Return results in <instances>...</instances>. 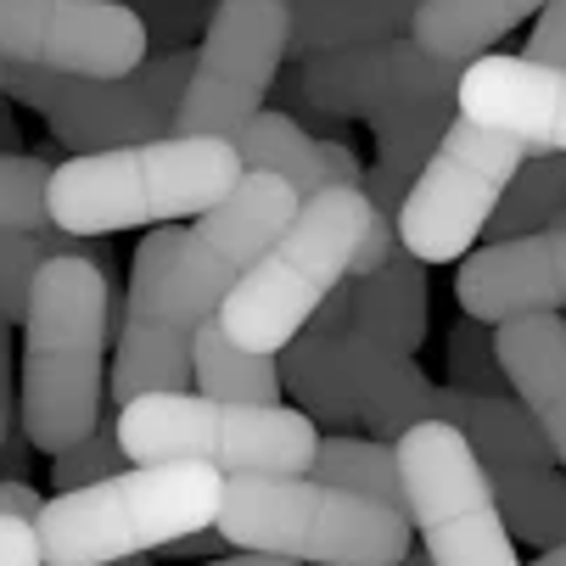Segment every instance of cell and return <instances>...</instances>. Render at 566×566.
<instances>
[{
	"label": "cell",
	"mask_w": 566,
	"mask_h": 566,
	"mask_svg": "<svg viewBox=\"0 0 566 566\" xmlns=\"http://www.w3.org/2000/svg\"><path fill=\"white\" fill-rule=\"evenodd\" d=\"M113 286L102 259H45L23 303L18 432L34 454H62L91 438L107 403Z\"/></svg>",
	"instance_id": "cell-1"
},
{
	"label": "cell",
	"mask_w": 566,
	"mask_h": 566,
	"mask_svg": "<svg viewBox=\"0 0 566 566\" xmlns=\"http://www.w3.org/2000/svg\"><path fill=\"white\" fill-rule=\"evenodd\" d=\"M241 157L213 135H164L96 157H62L45 180L51 230L91 241L135 224H180L202 219L241 186Z\"/></svg>",
	"instance_id": "cell-2"
},
{
	"label": "cell",
	"mask_w": 566,
	"mask_h": 566,
	"mask_svg": "<svg viewBox=\"0 0 566 566\" xmlns=\"http://www.w3.org/2000/svg\"><path fill=\"white\" fill-rule=\"evenodd\" d=\"M297 191L270 175H241V186L208 208L191 230L157 224L146 230L140 253L129 264V326L157 332H197L219 314L230 286L253 270V259L292 224Z\"/></svg>",
	"instance_id": "cell-3"
},
{
	"label": "cell",
	"mask_w": 566,
	"mask_h": 566,
	"mask_svg": "<svg viewBox=\"0 0 566 566\" xmlns=\"http://www.w3.org/2000/svg\"><path fill=\"white\" fill-rule=\"evenodd\" d=\"M224 476L208 465H124L91 489L40 505L34 538L45 566H118L208 533Z\"/></svg>",
	"instance_id": "cell-4"
},
{
	"label": "cell",
	"mask_w": 566,
	"mask_h": 566,
	"mask_svg": "<svg viewBox=\"0 0 566 566\" xmlns=\"http://www.w3.org/2000/svg\"><path fill=\"white\" fill-rule=\"evenodd\" d=\"M213 533L241 555L292 566H398L416 549L398 511L337 494L314 476H224Z\"/></svg>",
	"instance_id": "cell-5"
},
{
	"label": "cell",
	"mask_w": 566,
	"mask_h": 566,
	"mask_svg": "<svg viewBox=\"0 0 566 566\" xmlns=\"http://www.w3.org/2000/svg\"><path fill=\"white\" fill-rule=\"evenodd\" d=\"M365 224H370L365 191L332 186V191H314L308 202H297L292 224L253 259V270L230 286V297L213 314V326L235 348L275 359L314 319V308L348 281L354 253L365 241Z\"/></svg>",
	"instance_id": "cell-6"
},
{
	"label": "cell",
	"mask_w": 566,
	"mask_h": 566,
	"mask_svg": "<svg viewBox=\"0 0 566 566\" xmlns=\"http://www.w3.org/2000/svg\"><path fill=\"white\" fill-rule=\"evenodd\" d=\"M129 465H208L219 476H308L319 432L286 403H213L197 392H151L113 410Z\"/></svg>",
	"instance_id": "cell-7"
},
{
	"label": "cell",
	"mask_w": 566,
	"mask_h": 566,
	"mask_svg": "<svg viewBox=\"0 0 566 566\" xmlns=\"http://www.w3.org/2000/svg\"><path fill=\"white\" fill-rule=\"evenodd\" d=\"M403 522L421 533L427 566H522L516 538L500 522L494 482L443 421H421L392 443Z\"/></svg>",
	"instance_id": "cell-8"
},
{
	"label": "cell",
	"mask_w": 566,
	"mask_h": 566,
	"mask_svg": "<svg viewBox=\"0 0 566 566\" xmlns=\"http://www.w3.org/2000/svg\"><path fill=\"white\" fill-rule=\"evenodd\" d=\"M191 78V51H157L124 78H62L40 67H7V91L23 107H40L67 157H96L175 129Z\"/></svg>",
	"instance_id": "cell-9"
},
{
	"label": "cell",
	"mask_w": 566,
	"mask_h": 566,
	"mask_svg": "<svg viewBox=\"0 0 566 566\" xmlns=\"http://www.w3.org/2000/svg\"><path fill=\"white\" fill-rule=\"evenodd\" d=\"M527 164V151L471 118H454L427 157V169L410 180L398 202V253L416 264L465 259L471 241L489 230L511 175Z\"/></svg>",
	"instance_id": "cell-10"
},
{
	"label": "cell",
	"mask_w": 566,
	"mask_h": 566,
	"mask_svg": "<svg viewBox=\"0 0 566 566\" xmlns=\"http://www.w3.org/2000/svg\"><path fill=\"white\" fill-rule=\"evenodd\" d=\"M286 0H219L202 29V45L191 51V78L169 135L230 140L248 118H259L286 62Z\"/></svg>",
	"instance_id": "cell-11"
},
{
	"label": "cell",
	"mask_w": 566,
	"mask_h": 566,
	"mask_svg": "<svg viewBox=\"0 0 566 566\" xmlns=\"http://www.w3.org/2000/svg\"><path fill=\"white\" fill-rule=\"evenodd\" d=\"M151 56L118 0H0V62L62 78H124Z\"/></svg>",
	"instance_id": "cell-12"
},
{
	"label": "cell",
	"mask_w": 566,
	"mask_h": 566,
	"mask_svg": "<svg viewBox=\"0 0 566 566\" xmlns=\"http://www.w3.org/2000/svg\"><path fill=\"white\" fill-rule=\"evenodd\" d=\"M460 67L427 56L416 40H376L297 62V102L319 118H387L403 107L449 102Z\"/></svg>",
	"instance_id": "cell-13"
},
{
	"label": "cell",
	"mask_w": 566,
	"mask_h": 566,
	"mask_svg": "<svg viewBox=\"0 0 566 566\" xmlns=\"http://www.w3.org/2000/svg\"><path fill=\"white\" fill-rule=\"evenodd\" d=\"M454 297L476 326H505L522 314L566 308V230H533L511 241H489L482 253L460 259Z\"/></svg>",
	"instance_id": "cell-14"
},
{
	"label": "cell",
	"mask_w": 566,
	"mask_h": 566,
	"mask_svg": "<svg viewBox=\"0 0 566 566\" xmlns=\"http://www.w3.org/2000/svg\"><path fill=\"white\" fill-rule=\"evenodd\" d=\"M454 113L516 140L522 151L566 157V73L527 56H476L460 67Z\"/></svg>",
	"instance_id": "cell-15"
},
{
	"label": "cell",
	"mask_w": 566,
	"mask_h": 566,
	"mask_svg": "<svg viewBox=\"0 0 566 566\" xmlns=\"http://www.w3.org/2000/svg\"><path fill=\"white\" fill-rule=\"evenodd\" d=\"M494 354L505 387L544 432L560 476H566V319L560 314H522L494 326Z\"/></svg>",
	"instance_id": "cell-16"
},
{
	"label": "cell",
	"mask_w": 566,
	"mask_h": 566,
	"mask_svg": "<svg viewBox=\"0 0 566 566\" xmlns=\"http://www.w3.org/2000/svg\"><path fill=\"white\" fill-rule=\"evenodd\" d=\"M348 332V292H332L314 308L308 326L275 354L281 392L297 398V416L319 427H359V403H354V376L343 354Z\"/></svg>",
	"instance_id": "cell-17"
},
{
	"label": "cell",
	"mask_w": 566,
	"mask_h": 566,
	"mask_svg": "<svg viewBox=\"0 0 566 566\" xmlns=\"http://www.w3.org/2000/svg\"><path fill=\"white\" fill-rule=\"evenodd\" d=\"M348 337L392 354V359H416L427 343V264L410 253H392L376 275L348 286Z\"/></svg>",
	"instance_id": "cell-18"
},
{
	"label": "cell",
	"mask_w": 566,
	"mask_h": 566,
	"mask_svg": "<svg viewBox=\"0 0 566 566\" xmlns=\"http://www.w3.org/2000/svg\"><path fill=\"white\" fill-rule=\"evenodd\" d=\"M432 421L454 427L489 476H505V471H555V454H549L544 432L533 427V416L522 410L511 392L505 398H471V392L438 387Z\"/></svg>",
	"instance_id": "cell-19"
},
{
	"label": "cell",
	"mask_w": 566,
	"mask_h": 566,
	"mask_svg": "<svg viewBox=\"0 0 566 566\" xmlns=\"http://www.w3.org/2000/svg\"><path fill=\"white\" fill-rule=\"evenodd\" d=\"M343 354H348V376H354V403H359V421L370 432H381V443H398L410 427L432 421V376L416 359H392L376 354L365 343H354L343 332Z\"/></svg>",
	"instance_id": "cell-20"
},
{
	"label": "cell",
	"mask_w": 566,
	"mask_h": 566,
	"mask_svg": "<svg viewBox=\"0 0 566 566\" xmlns=\"http://www.w3.org/2000/svg\"><path fill=\"white\" fill-rule=\"evenodd\" d=\"M454 96L449 102H427V107H403V113H387V118H370V135H376V164L365 169L359 191L376 213H392L398 224V202L410 191V180L427 169V157L438 151L443 129L454 124Z\"/></svg>",
	"instance_id": "cell-21"
},
{
	"label": "cell",
	"mask_w": 566,
	"mask_h": 566,
	"mask_svg": "<svg viewBox=\"0 0 566 566\" xmlns=\"http://www.w3.org/2000/svg\"><path fill=\"white\" fill-rule=\"evenodd\" d=\"M538 7L544 0H421V12L410 18V40L427 56L465 67L476 56H494V40L511 34Z\"/></svg>",
	"instance_id": "cell-22"
},
{
	"label": "cell",
	"mask_w": 566,
	"mask_h": 566,
	"mask_svg": "<svg viewBox=\"0 0 566 566\" xmlns=\"http://www.w3.org/2000/svg\"><path fill=\"white\" fill-rule=\"evenodd\" d=\"M191 387H197V398H213V403H253V410L281 403L275 359L235 348L213 319H202L191 337Z\"/></svg>",
	"instance_id": "cell-23"
},
{
	"label": "cell",
	"mask_w": 566,
	"mask_h": 566,
	"mask_svg": "<svg viewBox=\"0 0 566 566\" xmlns=\"http://www.w3.org/2000/svg\"><path fill=\"white\" fill-rule=\"evenodd\" d=\"M197 337V332H191ZM191 337L186 332H157V326H118V354L107 370V398H151V392H186L191 387Z\"/></svg>",
	"instance_id": "cell-24"
},
{
	"label": "cell",
	"mask_w": 566,
	"mask_h": 566,
	"mask_svg": "<svg viewBox=\"0 0 566 566\" xmlns=\"http://www.w3.org/2000/svg\"><path fill=\"white\" fill-rule=\"evenodd\" d=\"M230 151L241 157L248 175H270V180H286L297 191V202H308L314 191H326V175H319V151L314 140L286 118V113H259L248 118L235 135H230Z\"/></svg>",
	"instance_id": "cell-25"
},
{
	"label": "cell",
	"mask_w": 566,
	"mask_h": 566,
	"mask_svg": "<svg viewBox=\"0 0 566 566\" xmlns=\"http://www.w3.org/2000/svg\"><path fill=\"white\" fill-rule=\"evenodd\" d=\"M308 476H314V482H326V489H337V494H354V500H370V505L403 516L398 460H392V443H381V438L326 432V438H319V449H314Z\"/></svg>",
	"instance_id": "cell-26"
},
{
	"label": "cell",
	"mask_w": 566,
	"mask_h": 566,
	"mask_svg": "<svg viewBox=\"0 0 566 566\" xmlns=\"http://www.w3.org/2000/svg\"><path fill=\"white\" fill-rule=\"evenodd\" d=\"M494 482V505L511 538H527L538 549L566 544V476L560 471H505Z\"/></svg>",
	"instance_id": "cell-27"
},
{
	"label": "cell",
	"mask_w": 566,
	"mask_h": 566,
	"mask_svg": "<svg viewBox=\"0 0 566 566\" xmlns=\"http://www.w3.org/2000/svg\"><path fill=\"white\" fill-rule=\"evenodd\" d=\"M566 208V157L555 151H527V164L511 175L494 219H489V241H511V235H533L549 224V213Z\"/></svg>",
	"instance_id": "cell-28"
},
{
	"label": "cell",
	"mask_w": 566,
	"mask_h": 566,
	"mask_svg": "<svg viewBox=\"0 0 566 566\" xmlns=\"http://www.w3.org/2000/svg\"><path fill=\"white\" fill-rule=\"evenodd\" d=\"M443 365H449V392H471V398H505L511 392L505 370H500V354H494V332L476 326V319L449 326Z\"/></svg>",
	"instance_id": "cell-29"
},
{
	"label": "cell",
	"mask_w": 566,
	"mask_h": 566,
	"mask_svg": "<svg viewBox=\"0 0 566 566\" xmlns=\"http://www.w3.org/2000/svg\"><path fill=\"white\" fill-rule=\"evenodd\" d=\"M56 164L45 157H0V230H18V235H40L51 230L45 219V180H51Z\"/></svg>",
	"instance_id": "cell-30"
},
{
	"label": "cell",
	"mask_w": 566,
	"mask_h": 566,
	"mask_svg": "<svg viewBox=\"0 0 566 566\" xmlns=\"http://www.w3.org/2000/svg\"><path fill=\"white\" fill-rule=\"evenodd\" d=\"M124 465H129V460H124V449H118L113 416L102 410V421L91 427V438H78L73 449H62V454L51 460V489H56V494L91 489V482H102V476H118Z\"/></svg>",
	"instance_id": "cell-31"
},
{
	"label": "cell",
	"mask_w": 566,
	"mask_h": 566,
	"mask_svg": "<svg viewBox=\"0 0 566 566\" xmlns=\"http://www.w3.org/2000/svg\"><path fill=\"white\" fill-rule=\"evenodd\" d=\"M45 259H51L45 230L40 235L0 230V319H7V326H23V303H29V286H34Z\"/></svg>",
	"instance_id": "cell-32"
},
{
	"label": "cell",
	"mask_w": 566,
	"mask_h": 566,
	"mask_svg": "<svg viewBox=\"0 0 566 566\" xmlns=\"http://www.w3.org/2000/svg\"><path fill=\"white\" fill-rule=\"evenodd\" d=\"M118 7L135 12V23L146 29V45L186 51V40L208 29L219 0H118Z\"/></svg>",
	"instance_id": "cell-33"
},
{
	"label": "cell",
	"mask_w": 566,
	"mask_h": 566,
	"mask_svg": "<svg viewBox=\"0 0 566 566\" xmlns=\"http://www.w3.org/2000/svg\"><path fill=\"white\" fill-rule=\"evenodd\" d=\"M522 56L538 62V67L566 73V0H544V7H538V29L527 34V51Z\"/></svg>",
	"instance_id": "cell-34"
},
{
	"label": "cell",
	"mask_w": 566,
	"mask_h": 566,
	"mask_svg": "<svg viewBox=\"0 0 566 566\" xmlns=\"http://www.w3.org/2000/svg\"><path fill=\"white\" fill-rule=\"evenodd\" d=\"M0 566H45V560H40L34 522H23V516H0Z\"/></svg>",
	"instance_id": "cell-35"
},
{
	"label": "cell",
	"mask_w": 566,
	"mask_h": 566,
	"mask_svg": "<svg viewBox=\"0 0 566 566\" xmlns=\"http://www.w3.org/2000/svg\"><path fill=\"white\" fill-rule=\"evenodd\" d=\"M40 505H45V500L29 489V482H12V476L0 482V516H23V522H34Z\"/></svg>",
	"instance_id": "cell-36"
},
{
	"label": "cell",
	"mask_w": 566,
	"mask_h": 566,
	"mask_svg": "<svg viewBox=\"0 0 566 566\" xmlns=\"http://www.w3.org/2000/svg\"><path fill=\"white\" fill-rule=\"evenodd\" d=\"M12 326H7V319H0V410H7L12 416Z\"/></svg>",
	"instance_id": "cell-37"
},
{
	"label": "cell",
	"mask_w": 566,
	"mask_h": 566,
	"mask_svg": "<svg viewBox=\"0 0 566 566\" xmlns=\"http://www.w3.org/2000/svg\"><path fill=\"white\" fill-rule=\"evenodd\" d=\"M23 151V135H18V118L0 113V157H18Z\"/></svg>",
	"instance_id": "cell-38"
},
{
	"label": "cell",
	"mask_w": 566,
	"mask_h": 566,
	"mask_svg": "<svg viewBox=\"0 0 566 566\" xmlns=\"http://www.w3.org/2000/svg\"><path fill=\"white\" fill-rule=\"evenodd\" d=\"M202 566H292V560H270V555H219V560H202Z\"/></svg>",
	"instance_id": "cell-39"
},
{
	"label": "cell",
	"mask_w": 566,
	"mask_h": 566,
	"mask_svg": "<svg viewBox=\"0 0 566 566\" xmlns=\"http://www.w3.org/2000/svg\"><path fill=\"white\" fill-rule=\"evenodd\" d=\"M533 566H566V544H555V549H544Z\"/></svg>",
	"instance_id": "cell-40"
},
{
	"label": "cell",
	"mask_w": 566,
	"mask_h": 566,
	"mask_svg": "<svg viewBox=\"0 0 566 566\" xmlns=\"http://www.w3.org/2000/svg\"><path fill=\"white\" fill-rule=\"evenodd\" d=\"M387 7H398L403 18H416V12H421V0H387Z\"/></svg>",
	"instance_id": "cell-41"
},
{
	"label": "cell",
	"mask_w": 566,
	"mask_h": 566,
	"mask_svg": "<svg viewBox=\"0 0 566 566\" xmlns=\"http://www.w3.org/2000/svg\"><path fill=\"white\" fill-rule=\"evenodd\" d=\"M12 432H18V427H12V416H7V410H0V443H7Z\"/></svg>",
	"instance_id": "cell-42"
},
{
	"label": "cell",
	"mask_w": 566,
	"mask_h": 566,
	"mask_svg": "<svg viewBox=\"0 0 566 566\" xmlns=\"http://www.w3.org/2000/svg\"><path fill=\"white\" fill-rule=\"evenodd\" d=\"M398 566H427V555H421V549H410V555H403Z\"/></svg>",
	"instance_id": "cell-43"
},
{
	"label": "cell",
	"mask_w": 566,
	"mask_h": 566,
	"mask_svg": "<svg viewBox=\"0 0 566 566\" xmlns=\"http://www.w3.org/2000/svg\"><path fill=\"white\" fill-rule=\"evenodd\" d=\"M0 85H7V62H0Z\"/></svg>",
	"instance_id": "cell-44"
}]
</instances>
